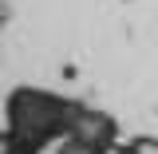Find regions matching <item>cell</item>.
Returning a JSON list of instances; mask_svg holds the SVG:
<instances>
[{"label": "cell", "mask_w": 158, "mask_h": 154, "mask_svg": "<svg viewBox=\"0 0 158 154\" xmlns=\"http://www.w3.org/2000/svg\"><path fill=\"white\" fill-rule=\"evenodd\" d=\"M87 111V103L44 87H16L4 103V135L16 154H40L52 142L75 135L79 115Z\"/></svg>", "instance_id": "6da1fadb"}, {"label": "cell", "mask_w": 158, "mask_h": 154, "mask_svg": "<svg viewBox=\"0 0 158 154\" xmlns=\"http://www.w3.org/2000/svg\"><path fill=\"white\" fill-rule=\"evenodd\" d=\"M0 32H4V8H0Z\"/></svg>", "instance_id": "5b68a950"}, {"label": "cell", "mask_w": 158, "mask_h": 154, "mask_svg": "<svg viewBox=\"0 0 158 154\" xmlns=\"http://www.w3.org/2000/svg\"><path fill=\"white\" fill-rule=\"evenodd\" d=\"M0 154H16V150H12V142H8V135H0Z\"/></svg>", "instance_id": "277c9868"}, {"label": "cell", "mask_w": 158, "mask_h": 154, "mask_svg": "<svg viewBox=\"0 0 158 154\" xmlns=\"http://www.w3.org/2000/svg\"><path fill=\"white\" fill-rule=\"evenodd\" d=\"M71 138H83V142H91V146H99V150H115L118 146V123L107 111H95V107H87L83 115H79L75 123V135Z\"/></svg>", "instance_id": "7a4b0ae2"}, {"label": "cell", "mask_w": 158, "mask_h": 154, "mask_svg": "<svg viewBox=\"0 0 158 154\" xmlns=\"http://www.w3.org/2000/svg\"><path fill=\"white\" fill-rule=\"evenodd\" d=\"M56 154H107V150H99V146H91V142H83V138H63Z\"/></svg>", "instance_id": "3957f363"}]
</instances>
